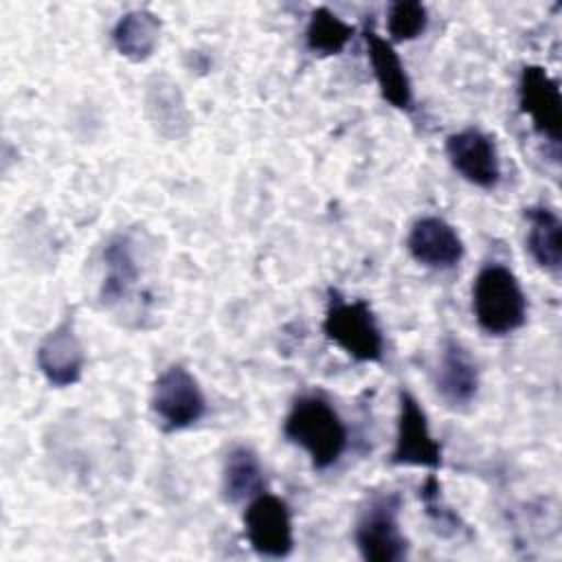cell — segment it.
<instances>
[{
    "mask_svg": "<svg viewBox=\"0 0 562 562\" xmlns=\"http://www.w3.org/2000/svg\"><path fill=\"white\" fill-rule=\"evenodd\" d=\"M266 470L255 448L235 443L228 448L222 463V498L228 505H246L257 494L266 492Z\"/></svg>",
    "mask_w": 562,
    "mask_h": 562,
    "instance_id": "cell-16",
    "label": "cell"
},
{
    "mask_svg": "<svg viewBox=\"0 0 562 562\" xmlns=\"http://www.w3.org/2000/svg\"><path fill=\"white\" fill-rule=\"evenodd\" d=\"M446 156L452 169L470 184L492 191L503 178L498 145L492 134L481 127H463L446 138Z\"/></svg>",
    "mask_w": 562,
    "mask_h": 562,
    "instance_id": "cell-9",
    "label": "cell"
},
{
    "mask_svg": "<svg viewBox=\"0 0 562 562\" xmlns=\"http://www.w3.org/2000/svg\"><path fill=\"white\" fill-rule=\"evenodd\" d=\"M406 250L413 261L428 270H452L465 257L459 231L439 215H422L411 224Z\"/></svg>",
    "mask_w": 562,
    "mask_h": 562,
    "instance_id": "cell-12",
    "label": "cell"
},
{
    "mask_svg": "<svg viewBox=\"0 0 562 562\" xmlns=\"http://www.w3.org/2000/svg\"><path fill=\"white\" fill-rule=\"evenodd\" d=\"M321 329L331 345L356 362L369 364L384 358V334L373 307L364 299H347L329 288Z\"/></svg>",
    "mask_w": 562,
    "mask_h": 562,
    "instance_id": "cell-3",
    "label": "cell"
},
{
    "mask_svg": "<svg viewBox=\"0 0 562 562\" xmlns=\"http://www.w3.org/2000/svg\"><path fill=\"white\" fill-rule=\"evenodd\" d=\"M481 389V371L470 349L452 334H446L439 345L435 367V391L452 411L468 408Z\"/></svg>",
    "mask_w": 562,
    "mask_h": 562,
    "instance_id": "cell-10",
    "label": "cell"
},
{
    "mask_svg": "<svg viewBox=\"0 0 562 562\" xmlns=\"http://www.w3.org/2000/svg\"><path fill=\"white\" fill-rule=\"evenodd\" d=\"M527 294L512 268L487 261L472 283V314L481 331L494 338L518 331L527 321Z\"/></svg>",
    "mask_w": 562,
    "mask_h": 562,
    "instance_id": "cell-2",
    "label": "cell"
},
{
    "mask_svg": "<svg viewBox=\"0 0 562 562\" xmlns=\"http://www.w3.org/2000/svg\"><path fill=\"white\" fill-rule=\"evenodd\" d=\"M356 35V26L327 7H314L305 24V48L318 57L340 55Z\"/></svg>",
    "mask_w": 562,
    "mask_h": 562,
    "instance_id": "cell-19",
    "label": "cell"
},
{
    "mask_svg": "<svg viewBox=\"0 0 562 562\" xmlns=\"http://www.w3.org/2000/svg\"><path fill=\"white\" fill-rule=\"evenodd\" d=\"M160 33L162 20L154 11L132 9L114 22L110 40L121 57H125L132 64H140L154 55L160 42Z\"/></svg>",
    "mask_w": 562,
    "mask_h": 562,
    "instance_id": "cell-18",
    "label": "cell"
},
{
    "mask_svg": "<svg viewBox=\"0 0 562 562\" xmlns=\"http://www.w3.org/2000/svg\"><path fill=\"white\" fill-rule=\"evenodd\" d=\"M149 408L162 432H180L206 415L209 402L198 378L184 364L173 362L156 375Z\"/></svg>",
    "mask_w": 562,
    "mask_h": 562,
    "instance_id": "cell-5",
    "label": "cell"
},
{
    "mask_svg": "<svg viewBox=\"0 0 562 562\" xmlns=\"http://www.w3.org/2000/svg\"><path fill=\"white\" fill-rule=\"evenodd\" d=\"M244 533L250 549L270 560H283L294 551V525L290 505L270 492H261L244 507Z\"/></svg>",
    "mask_w": 562,
    "mask_h": 562,
    "instance_id": "cell-8",
    "label": "cell"
},
{
    "mask_svg": "<svg viewBox=\"0 0 562 562\" xmlns=\"http://www.w3.org/2000/svg\"><path fill=\"white\" fill-rule=\"evenodd\" d=\"M389 463L397 468H424L428 472L443 468V448L430 430L428 415L419 400L404 386L397 391V422Z\"/></svg>",
    "mask_w": 562,
    "mask_h": 562,
    "instance_id": "cell-6",
    "label": "cell"
},
{
    "mask_svg": "<svg viewBox=\"0 0 562 562\" xmlns=\"http://www.w3.org/2000/svg\"><path fill=\"white\" fill-rule=\"evenodd\" d=\"M101 259H103V279L99 285L101 303L105 307H114L130 301L140 279V266L136 259L132 235L130 233L110 235L103 246Z\"/></svg>",
    "mask_w": 562,
    "mask_h": 562,
    "instance_id": "cell-14",
    "label": "cell"
},
{
    "mask_svg": "<svg viewBox=\"0 0 562 562\" xmlns=\"http://www.w3.org/2000/svg\"><path fill=\"white\" fill-rule=\"evenodd\" d=\"M402 494L395 490L371 492L358 509L353 542L367 562H402L411 542L402 531Z\"/></svg>",
    "mask_w": 562,
    "mask_h": 562,
    "instance_id": "cell-4",
    "label": "cell"
},
{
    "mask_svg": "<svg viewBox=\"0 0 562 562\" xmlns=\"http://www.w3.org/2000/svg\"><path fill=\"white\" fill-rule=\"evenodd\" d=\"M283 437L301 448L316 472L334 468L349 448V428L338 408L321 393H301L283 417Z\"/></svg>",
    "mask_w": 562,
    "mask_h": 562,
    "instance_id": "cell-1",
    "label": "cell"
},
{
    "mask_svg": "<svg viewBox=\"0 0 562 562\" xmlns=\"http://www.w3.org/2000/svg\"><path fill=\"white\" fill-rule=\"evenodd\" d=\"M525 222H527L525 248H527L531 261L540 270L558 277L560 268H562L560 215L547 204H531L525 209Z\"/></svg>",
    "mask_w": 562,
    "mask_h": 562,
    "instance_id": "cell-17",
    "label": "cell"
},
{
    "mask_svg": "<svg viewBox=\"0 0 562 562\" xmlns=\"http://www.w3.org/2000/svg\"><path fill=\"white\" fill-rule=\"evenodd\" d=\"M516 97L531 130L551 147V156L558 160L562 138V92L558 79L544 66L527 64L518 75Z\"/></svg>",
    "mask_w": 562,
    "mask_h": 562,
    "instance_id": "cell-7",
    "label": "cell"
},
{
    "mask_svg": "<svg viewBox=\"0 0 562 562\" xmlns=\"http://www.w3.org/2000/svg\"><path fill=\"white\" fill-rule=\"evenodd\" d=\"M35 362L44 380L55 389L75 386L83 378L86 351L75 329L72 314H66L37 345Z\"/></svg>",
    "mask_w": 562,
    "mask_h": 562,
    "instance_id": "cell-11",
    "label": "cell"
},
{
    "mask_svg": "<svg viewBox=\"0 0 562 562\" xmlns=\"http://www.w3.org/2000/svg\"><path fill=\"white\" fill-rule=\"evenodd\" d=\"M419 501H422L426 518L430 520V525L435 527L437 533H441L443 538L470 536V527L465 525V520L443 498L441 483H439L435 472L426 474V479L422 481V485H419Z\"/></svg>",
    "mask_w": 562,
    "mask_h": 562,
    "instance_id": "cell-20",
    "label": "cell"
},
{
    "mask_svg": "<svg viewBox=\"0 0 562 562\" xmlns=\"http://www.w3.org/2000/svg\"><path fill=\"white\" fill-rule=\"evenodd\" d=\"M428 9L417 0H397L386 9V40L395 44L413 42L428 29Z\"/></svg>",
    "mask_w": 562,
    "mask_h": 562,
    "instance_id": "cell-21",
    "label": "cell"
},
{
    "mask_svg": "<svg viewBox=\"0 0 562 562\" xmlns=\"http://www.w3.org/2000/svg\"><path fill=\"white\" fill-rule=\"evenodd\" d=\"M145 114L156 134L167 140H180L191 132V110L180 86L169 75H154L147 81Z\"/></svg>",
    "mask_w": 562,
    "mask_h": 562,
    "instance_id": "cell-15",
    "label": "cell"
},
{
    "mask_svg": "<svg viewBox=\"0 0 562 562\" xmlns=\"http://www.w3.org/2000/svg\"><path fill=\"white\" fill-rule=\"evenodd\" d=\"M362 37L367 44V57H369L380 97L400 112H413L415 108L413 81L395 46L373 29V22H367L362 26Z\"/></svg>",
    "mask_w": 562,
    "mask_h": 562,
    "instance_id": "cell-13",
    "label": "cell"
}]
</instances>
